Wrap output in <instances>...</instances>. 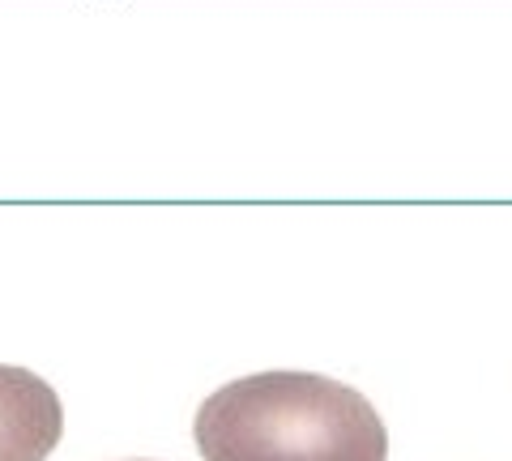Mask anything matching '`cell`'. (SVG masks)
<instances>
[{"label":"cell","instance_id":"1","mask_svg":"<svg viewBox=\"0 0 512 461\" xmlns=\"http://www.w3.org/2000/svg\"><path fill=\"white\" fill-rule=\"evenodd\" d=\"M205 461H389V432L359 389L316 372H256L192 419Z\"/></svg>","mask_w":512,"mask_h":461},{"label":"cell","instance_id":"2","mask_svg":"<svg viewBox=\"0 0 512 461\" xmlns=\"http://www.w3.org/2000/svg\"><path fill=\"white\" fill-rule=\"evenodd\" d=\"M64 436L56 389L30 368L0 363V461H47Z\"/></svg>","mask_w":512,"mask_h":461},{"label":"cell","instance_id":"3","mask_svg":"<svg viewBox=\"0 0 512 461\" xmlns=\"http://www.w3.org/2000/svg\"><path fill=\"white\" fill-rule=\"evenodd\" d=\"M137 461H146V457H137Z\"/></svg>","mask_w":512,"mask_h":461}]
</instances>
